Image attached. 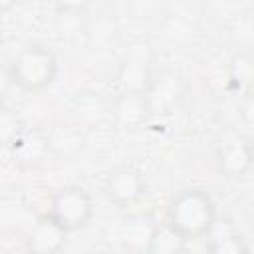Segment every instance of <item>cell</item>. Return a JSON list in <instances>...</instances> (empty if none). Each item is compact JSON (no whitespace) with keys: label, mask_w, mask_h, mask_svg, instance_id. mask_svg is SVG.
<instances>
[{"label":"cell","mask_w":254,"mask_h":254,"mask_svg":"<svg viewBox=\"0 0 254 254\" xmlns=\"http://www.w3.org/2000/svg\"><path fill=\"white\" fill-rule=\"evenodd\" d=\"M155 77L153 52L147 44H131L117 67V91H149Z\"/></svg>","instance_id":"5"},{"label":"cell","mask_w":254,"mask_h":254,"mask_svg":"<svg viewBox=\"0 0 254 254\" xmlns=\"http://www.w3.org/2000/svg\"><path fill=\"white\" fill-rule=\"evenodd\" d=\"M52 155L64 161L75 159L85 147V135L75 123H58L48 129Z\"/></svg>","instance_id":"11"},{"label":"cell","mask_w":254,"mask_h":254,"mask_svg":"<svg viewBox=\"0 0 254 254\" xmlns=\"http://www.w3.org/2000/svg\"><path fill=\"white\" fill-rule=\"evenodd\" d=\"M22 127H24V123L18 119L16 111H12L10 107H2V111H0V139H2L4 147H8L14 141V137L22 131Z\"/></svg>","instance_id":"15"},{"label":"cell","mask_w":254,"mask_h":254,"mask_svg":"<svg viewBox=\"0 0 254 254\" xmlns=\"http://www.w3.org/2000/svg\"><path fill=\"white\" fill-rule=\"evenodd\" d=\"M185 248H187V240L175 228H171L165 220L153 226L145 246L149 254H177V252H183Z\"/></svg>","instance_id":"12"},{"label":"cell","mask_w":254,"mask_h":254,"mask_svg":"<svg viewBox=\"0 0 254 254\" xmlns=\"http://www.w3.org/2000/svg\"><path fill=\"white\" fill-rule=\"evenodd\" d=\"M58 58L44 44H26L10 62L8 75L10 81L26 91L36 93L50 87L58 77Z\"/></svg>","instance_id":"2"},{"label":"cell","mask_w":254,"mask_h":254,"mask_svg":"<svg viewBox=\"0 0 254 254\" xmlns=\"http://www.w3.org/2000/svg\"><path fill=\"white\" fill-rule=\"evenodd\" d=\"M93 210V198L83 187L64 185L52 194L46 214L54 222H58L65 232H75L89 224Z\"/></svg>","instance_id":"3"},{"label":"cell","mask_w":254,"mask_h":254,"mask_svg":"<svg viewBox=\"0 0 254 254\" xmlns=\"http://www.w3.org/2000/svg\"><path fill=\"white\" fill-rule=\"evenodd\" d=\"M109 113L117 127L135 131L143 127L153 115L151 99L147 91H117L109 103Z\"/></svg>","instance_id":"7"},{"label":"cell","mask_w":254,"mask_h":254,"mask_svg":"<svg viewBox=\"0 0 254 254\" xmlns=\"http://www.w3.org/2000/svg\"><path fill=\"white\" fill-rule=\"evenodd\" d=\"M165 222L187 242L206 238L216 226V204L200 187L183 189L169 200Z\"/></svg>","instance_id":"1"},{"label":"cell","mask_w":254,"mask_h":254,"mask_svg":"<svg viewBox=\"0 0 254 254\" xmlns=\"http://www.w3.org/2000/svg\"><path fill=\"white\" fill-rule=\"evenodd\" d=\"M6 149L14 159V163L24 169H36L44 165V161L52 155L48 131L28 125L22 127V131L14 137V141Z\"/></svg>","instance_id":"6"},{"label":"cell","mask_w":254,"mask_h":254,"mask_svg":"<svg viewBox=\"0 0 254 254\" xmlns=\"http://www.w3.org/2000/svg\"><path fill=\"white\" fill-rule=\"evenodd\" d=\"M56 12H69V14H85L89 0H52Z\"/></svg>","instance_id":"16"},{"label":"cell","mask_w":254,"mask_h":254,"mask_svg":"<svg viewBox=\"0 0 254 254\" xmlns=\"http://www.w3.org/2000/svg\"><path fill=\"white\" fill-rule=\"evenodd\" d=\"M67 234L69 232H65L58 222H54L48 214H44L28 230L24 238V246L32 254H56L65 246Z\"/></svg>","instance_id":"8"},{"label":"cell","mask_w":254,"mask_h":254,"mask_svg":"<svg viewBox=\"0 0 254 254\" xmlns=\"http://www.w3.org/2000/svg\"><path fill=\"white\" fill-rule=\"evenodd\" d=\"M16 4H18V0H0V8H2V12H10Z\"/></svg>","instance_id":"18"},{"label":"cell","mask_w":254,"mask_h":254,"mask_svg":"<svg viewBox=\"0 0 254 254\" xmlns=\"http://www.w3.org/2000/svg\"><path fill=\"white\" fill-rule=\"evenodd\" d=\"M246 141H248V151H250V159H252V167H254V135Z\"/></svg>","instance_id":"19"},{"label":"cell","mask_w":254,"mask_h":254,"mask_svg":"<svg viewBox=\"0 0 254 254\" xmlns=\"http://www.w3.org/2000/svg\"><path fill=\"white\" fill-rule=\"evenodd\" d=\"M185 91V83L183 77L171 69H163V71H155L153 83L149 87V99H151V107L153 113L155 111H171L183 97Z\"/></svg>","instance_id":"10"},{"label":"cell","mask_w":254,"mask_h":254,"mask_svg":"<svg viewBox=\"0 0 254 254\" xmlns=\"http://www.w3.org/2000/svg\"><path fill=\"white\" fill-rule=\"evenodd\" d=\"M75 111H77V115H79V121L97 123V121H101V117L109 111V107H107L99 97H95L93 93H89V95L77 97V101H75Z\"/></svg>","instance_id":"14"},{"label":"cell","mask_w":254,"mask_h":254,"mask_svg":"<svg viewBox=\"0 0 254 254\" xmlns=\"http://www.w3.org/2000/svg\"><path fill=\"white\" fill-rule=\"evenodd\" d=\"M214 165L220 177L224 179H242L252 167L248 141L246 139H232L222 143L214 153Z\"/></svg>","instance_id":"9"},{"label":"cell","mask_w":254,"mask_h":254,"mask_svg":"<svg viewBox=\"0 0 254 254\" xmlns=\"http://www.w3.org/2000/svg\"><path fill=\"white\" fill-rule=\"evenodd\" d=\"M145 177L143 173L131 165V163H121L113 167L101 185L103 196L115 206V208H131L135 206L143 196H145Z\"/></svg>","instance_id":"4"},{"label":"cell","mask_w":254,"mask_h":254,"mask_svg":"<svg viewBox=\"0 0 254 254\" xmlns=\"http://www.w3.org/2000/svg\"><path fill=\"white\" fill-rule=\"evenodd\" d=\"M242 117L246 123L254 125V83L248 87V91L244 93V101H242Z\"/></svg>","instance_id":"17"},{"label":"cell","mask_w":254,"mask_h":254,"mask_svg":"<svg viewBox=\"0 0 254 254\" xmlns=\"http://www.w3.org/2000/svg\"><path fill=\"white\" fill-rule=\"evenodd\" d=\"M206 250L214 252V254H246L248 252V244L242 238L240 232L234 230H224L218 236H210Z\"/></svg>","instance_id":"13"}]
</instances>
